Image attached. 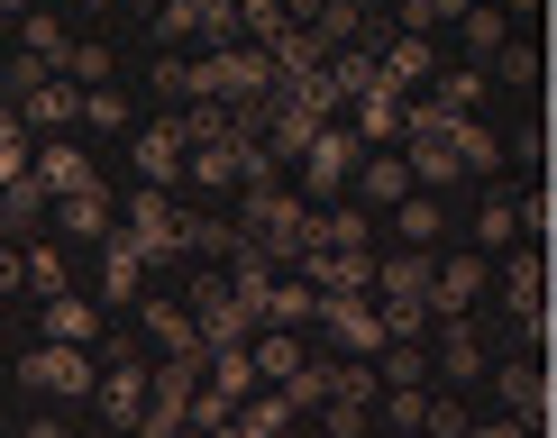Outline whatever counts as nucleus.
Instances as JSON below:
<instances>
[{"mask_svg":"<svg viewBox=\"0 0 557 438\" xmlns=\"http://www.w3.org/2000/svg\"><path fill=\"white\" fill-rule=\"evenodd\" d=\"M311 228H320V211H301L293 192L257 183V201H247V238H257L274 265H301V256H311Z\"/></svg>","mask_w":557,"mask_h":438,"instance_id":"obj_1","label":"nucleus"},{"mask_svg":"<svg viewBox=\"0 0 557 438\" xmlns=\"http://www.w3.org/2000/svg\"><path fill=\"white\" fill-rule=\"evenodd\" d=\"M18 375H28V393H55V402L101 393V356H91V348H55V338H46V348H28V365H18Z\"/></svg>","mask_w":557,"mask_h":438,"instance_id":"obj_2","label":"nucleus"},{"mask_svg":"<svg viewBox=\"0 0 557 438\" xmlns=\"http://www.w3.org/2000/svg\"><path fill=\"white\" fill-rule=\"evenodd\" d=\"M128 238L147 247V256H174V247L193 238V220L165 201V183H137V201H128Z\"/></svg>","mask_w":557,"mask_h":438,"instance_id":"obj_3","label":"nucleus"},{"mask_svg":"<svg viewBox=\"0 0 557 438\" xmlns=\"http://www.w3.org/2000/svg\"><path fill=\"white\" fill-rule=\"evenodd\" d=\"M147 384H156V365H137L128 348H110V356H101V411H110L120 429L147 421Z\"/></svg>","mask_w":557,"mask_h":438,"instance_id":"obj_4","label":"nucleus"},{"mask_svg":"<svg viewBox=\"0 0 557 438\" xmlns=\"http://www.w3.org/2000/svg\"><path fill=\"white\" fill-rule=\"evenodd\" d=\"M330 438H366V411H375V365H330Z\"/></svg>","mask_w":557,"mask_h":438,"instance_id":"obj_5","label":"nucleus"},{"mask_svg":"<svg viewBox=\"0 0 557 438\" xmlns=\"http://www.w3.org/2000/svg\"><path fill=\"white\" fill-rule=\"evenodd\" d=\"M83 101H91V91L74 74H37L28 91H18V120H28V128H64V120H83Z\"/></svg>","mask_w":557,"mask_h":438,"instance_id":"obj_6","label":"nucleus"},{"mask_svg":"<svg viewBox=\"0 0 557 438\" xmlns=\"http://www.w3.org/2000/svg\"><path fill=\"white\" fill-rule=\"evenodd\" d=\"M357 147H366V137H357V128H347V120H330V128H320V147H311V155H301V174H311V192H338V183H347V174H357V165H366V155H357Z\"/></svg>","mask_w":557,"mask_h":438,"instance_id":"obj_7","label":"nucleus"},{"mask_svg":"<svg viewBox=\"0 0 557 438\" xmlns=\"http://www.w3.org/2000/svg\"><path fill=\"white\" fill-rule=\"evenodd\" d=\"M183 165H193V137H183V120L137 128V183H174Z\"/></svg>","mask_w":557,"mask_h":438,"instance_id":"obj_8","label":"nucleus"},{"mask_svg":"<svg viewBox=\"0 0 557 438\" xmlns=\"http://www.w3.org/2000/svg\"><path fill=\"white\" fill-rule=\"evenodd\" d=\"M320 302H330V292H320L301 265H284V274L265 284V329H301V320H320Z\"/></svg>","mask_w":557,"mask_h":438,"instance_id":"obj_9","label":"nucleus"},{"mask_svg":"<svg viewBox=\"0 0 557 438\" xmlns=\"http://www.w3.org/2000/svg\"><path fill=\"white\" fill-rule=\"evenodd\" d=\"M347 128H357L366 147H403V137H411V110H403V91H384V83H375L357 110H347Z\"/></svg>","mask_w":557,"mask_h":438,"instance_id":"obj_10","label":"nucleus"},{"mask_svg":"<svg viewBox=\"0 0 557 438\" xmlns=\"http://www.w3.org/2000/svg\"><path fill=\"white\" fill-rule=\"evenodd\" d=\"M137 284H147V247L120 228V238H101V292H110V302H147Z\"/></svg>","mask_w":557,"mask_h":438,"instance_id":"obj_11","label":"nucleus"},{"mask_svg":"<svg viewBox=\"0 0 557 438\" xmlns=\"http://www.w3.org/2000/svg\"><path fill=\"white\" fill-rule=\"evenodd\" d=\"M375 83H384V91H411V83H430V37H421V28L384 37V55H375Z\"/></svg>","mask_w":557,"mask_h":438,"instance_id":"obj_12","label":"nucleus"},{"mask_svg":"<svg viewBox=\"0 0 557 438\" xmlns=\"http://www.w3.org/2000/svg\"><path fill=\"white\" fill-rule=\"evenodd\" d=\"M475 292H484V256H448V265L430 274V311H438V320H457Z\"/></svg>","mask_w":557,"mask_h":438,"instance_id":"obj_13","label":"nucleus"},{"mask_svg":"<svg viewBox=\"0 0 557 438\" xmlns=\"http://www.w3.org/2000/svg\"><path fill=\"white\" fill-rule=\"evenodd\" d=\"M37 183H46L55 201H74V192H91L101 174H91V155H83V147H37Z\"/></svg>","mask_w":557,"mask_h":438,"instance_id":"obj_14","label":"nucleus"},{"mask_svg":"<svg viewBox=\"0 0 557 438\" xmlns=\"http://www.w3.org/2000/svg\"><path fill=\"white\" fill-rule=\"evenodd\" d=\"M55 220H64V238H120V220H110V192L101 183H91V192H74V201H55Z\"/></svg>","mask_w":557,"mask_h":438,"instance_id":"obj_15","label":"nucleus"},{"mask_svg":"<svg viewBox=\"0 0 557 438\" xmlns=\"http://www.w3.org/2000/svg\"><path fill=\"white\" fill-rule=\"evenodd\" d=\"M46 338H55V348H91V338H101V311H91L83 292H55V302H46Z\"/></svg>","mask_w":557,"mask_h":438,"instance_id":"obj_16","label":"nucleus"},{"mask_svg":"<svg viewBox=\"0 0 557 438\" xmlns=\"http://www.w3.org/2000/svg\"><path fill=\"white\" fill-rule=\"evenodd\" d=\"M320 320H330L347 348H375V338H384V311H375V302H357V292H330V302H320Z\"/></svg>","mask_w":557,"mask_h":438,"instance_id":"obj_17","label":"nucleus"},{"mask_svg":"<svg viewBox=\"0 0 557 438\" xmlns=\"http://www.w3.org/2000/svg\"><path fill=\"white\" fill-rule=\"evenodd\" d=\"M357 183H366V201H393V211H403V201H411V183H421V174H411V155H366V165H357Z\"/></svg>","mask_w":557,"mask_h":438,"instance_id":"obj_18","label":"nucleus"},{"mask_svg":"<svg viewBox=\"0 0 557 438\" xmlns=\"http://www.w3.org/2000/svg\"><path fill=\"white\" fill-rule=\"evenodd\" d=\"M503 302H512L521 329H540V320H548V265H540V256H521V265H512V284H503Z\"/></svg>","mask_w":557,"mask_h":438,"instance_id":"obj_19","label":"nucleus"},{"mask_svg":"<svg viewBox=\"0 0 557 438\" xmlns=\"http://www.w3.org/2000/svg\"><path fill=\"white\" fill-rule=\"evenodd\" d=\"M530 220H540V201H512V192H494V201L475 211V238H484V247H512Z\"/></svg>","mask_w":557,"mask_h":438,"instance_id":"obj_20","label":"nucleus"},{"mask_svg":"<svg viewBox=\"0 0 557 438\" xmlns=\"http://www.w3.org/2000/svg\"><path fill=\"white\" fill-rule=\"evenodd\" d=\"M257 375H265V384H301V375H311L293 329H257Z\"/></svg>","mask_w":557,"mask_h":438,"instance_id":"obj_21","label":"nucleus"},{"mask_svg":"<svg viewBox=\"0 0 557 438\" xmlns=\"http://www.w3.org/2000/svg\"><path fill=\"white\" fill-rule=\"evenodd\" d=\"M430 320H438V311H430V292H393V302H384V348H411Z\"/></svg>","mask_w":557,"mask_h":438,"instance_id":"obj_22","label":"nucleus"},{"mask_svg":"<svg viewBox=\"0 0 557 438\" xmlns=\"http://www.w3.org/2000/svg\"><path fill=\"white\" fill-rule=\"evenodd\" d=\"M311 37H320V55H338V46H357V37H366V10H357V0H320Z\"/></svg>","mask_w":557,"mask_h":438,"instance_id":"obj_23","label":"nucleus"},{"mask_svg":"<svg viewBox=\"0 0 557 438\" xmlns=\"http://www.w3.org/2000/svg\"><path fill=\"white\" fill-rule=\"evenodd\" d=\"M503 402H512L521 421H540V411H548V375H540L530 356H521V365H503Z\"/></svg>","mask_w":557,"mask_h":438,"instance_id":"obj_24","label":"nucleus"},{"mask_svg":"<svg viewBox=\"0 0 557 438\" xmlns=\"http://www.w3.org/2000/svg\"><path fill=\"white\" fill-rule=\"evenodd\" d=\"M438 365H448V384H475V375H484V338L467 329V320H448V348H438Z\"/></svg>","mask_w":557,"mask_h":438,"instance_id":"obj_25","label":"nucleus"},{"mask_svg":"<svg viewBox=\"0 0 557 438\" xmlns=\"http://www.w3.org/2000/svg\"><path fill=\"white\" fill-rule=\"evenodd\" d=\"M430 256H421V247H411V256H384V274H375V284H384V302H393V292H430Z\"/></svg>","mask_w":557,"mask_h":438,"instance_id":"obj_26","label":"nucleus"},{"mask_svg":"<svg viewBox=\"0 0 557 438\" xmlns=\"http://www.w3.org/2000/svg\"><path fill=\"white\" fill-rule=\"evenodd\" d=\"M28 292H46V302H55V292H74V274H64L55 247H28Z\"/></svg>","mask_w":557,"mask_h":438,"instance_id":"obj_27","label":"nucleus"},{"mask_svg":"<svg viewBox=\"0 0 557 438\" xmlns=\"http://www.w3.org/2000/svg\"><path fill=\"white\" fill-rule=\"evenodd\" d=\"M64 74L101 91V74H110V46H101V37H74V55H64Z\"/></svg>","mask_w":557,"mask_h":438,"instance_id":"obj_28","label":"nucleus"},{"mask_svg":"<svg viewBox=\"0 0 557 438\" xmlns=\"http://www.w3.org/2000/svg\"><path fill=\"white\" fill-rule=\"evenodd\" d=\"M503 37H512L503 10H467V46H475V55H503Z\"/></svg>","mask_w":557,"mask_h":438,"instance_id":"obj_29","label":"nucleus"},{"mask_svg":"<svg viewBox=\"0 0 557 438\" xmlns=\"http://www.w3.org/2000/svg\"><path fill=\"white\" fill-rule=\"evenodd\" d=\"M448 120H475V74H438V91H430Z\"/></svg>","mask_w":557,"mask_h":438,"instance_id":"obj_30","label":"nucleus"},{"mask_svg":"<svg viewBox=\"0 0 557 438\" xmlns=\"http://www.w3.org/2000/svg\"><path fill=\"white\" fill-rule=\"evenodd\" d=\"M37 201H46V183H10V192H0V228H28Z\"/></svg>","mask_w":557,"mask_h":438,"instance_id":"obj_31","label":"nucleus"},{"mask_svg":"<svg viewBox=\"0 0 557 438\" xmlns=\"http://www.w3.org/2000/svg\"><path fill=\"white\" fill-rule=\"evenodd\" d=\"M384 411H393V429H430V421H438V402H430V393H411V384H403Z\"/></svg>","mask_w":557,"mask_h":438,"instance_id":"obj_32","label":"nucleus"},{"mask_svg":"<svg viewBox=\"0 0 557 438\" xmlns=\"http://www.w3.org/2000/svg\"><path fill=\"white\" fill-rule=\"evenodd\" d=\"M467 10H475V0H411V10H403V18H411V28H421V37H430V28H438V18H467Z\"/></svg>","mask_w":557,"mask_h":438,"instance_id":"obj_33","label":"nucleus"},{"mask_svg":"<svg viewBox=\"0 0 557 438\" xmlns=\"http://www.w3.org/2000/svg\"><path fill=\"white\" fill-rule=\"evenodd\" d=\"M83 120H91V128H128V101H120V91L101 83V91H91V101H83Z\"/></svg>","mask_w":557,"mask_h":438,"instance_id":"obj_34","label":"nucleus"},{"mask_svg":"<svg viewBox=\"0 0 557 438\" xmlns=\"http://www.w3.org/2000/svg\"><path fill=\"white\" fill-rule=\"evenodd\" d=\"M393 228H403V238H411V247H421V238H430V228H438V211H430V201H421V192H411V201H403V211H393Z\"/></svg>","mask_w":557,"mask_h":438,"instance_id":"obj_35","label":"nucleus"},{"mask_svg":"<svg viewBox=\"0 0 557 438\" xmlns=\"http://www.w3.org/2000/svg\"><path fill=\"white\" fill-rule=\"evenodd\" d=\"M18 284H28V247H10V238H0V302H10Z\"/></svg>","mask_w":557,"mask_h":438,"instance_id":"obj_36","label":"nucleus"},{"mask_svg":"<svg viewBox=\"0 0 557 438\" xmlns=\"http://www.w3.org/2000/svg\"><path fill=\"white\" fill-rule=\"evenodd\" d=\"M475 438H540V429H530V421H521V411H512V421H484Z\"/></svg>","mask_w":557,"mask_h":438,"instance_id":"obj_37","label":"nucleus"},{"mask_svg":"<svg viewBox=\"0 0 557 438\" xmlns=\"http://www.w3.org/2000/svg\"><path fill=\"white\" fill-rule=\"evenodd\" d=\"M18 438H64V429H55V421H37V429H18Z\"/></svg>","mask_w":557,"mask_h":438,"instance_id":"obj_38","label":"nucleus"},{"mask_svg":"<svg viewBox=\"0 0 557 438\" xmlns=\"http://www.w3.org/2000/svg\"><path fill=\"white\" fill-rule=\"evenodd\" d=\"M10 10H18V18H28V10H37V0H0V18H10Z\"/></svg>","mask_w":557,"mask_h":438,"instance_id":"obj_39","label":"nucleus"},{"mask_svg":"<svg viewBox=\"0 0 557 438\" xmlns=\"http://www.w3.org/2000/svg\"><path fill=\"white\" fill-rule=\"evenodd\" d=\"M274 438H293V421H284V429H274Z\"/></svg>","mask_w":557,"mask_h":438,"instance_id":"obj_40","label":"nucleus"},{"mask_svg":"<svg viewBox=\"0 0 557 438\" xmlns=\"http://www.w3.org/2000/svg\"><path fill=\"white\" fill-rule=\"evenodd\" d=\"M430 438H438V429H430Z\"/></svg>","mask_w":557,"mask_h":438,"instance_id":"obj_41","label":"nucleus"}]
</instances>
